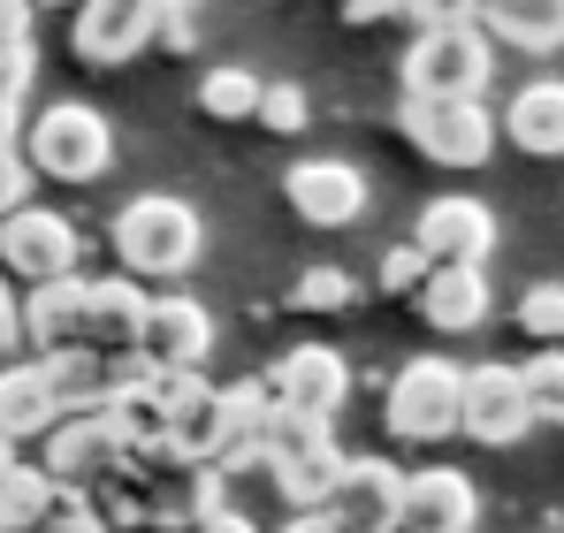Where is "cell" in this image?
Returning a JSON list of instances; mask_svg holds the SVG:
<instances>
[{
    "label": "cell",
    "instance_id": "4fadbf2b",
    "mask_svg": "<svg viewBox=\"0 0 564 533\" xmlns=\"http://www.w3.org/2000/svg\"><path fill=\"white\" fill-rule=\"evenodd\" d=\"M214 351V320H206V305L198 297H176V290H161V297H145V320H138V366H206Z\"/></svg>",
    "mask_w": 564,
    "mask_h": 533
},
{
    "label": "cell",
    "instance_id": "8992f818",
    "mask_svg": "<svg viewBox=\"0 0 564 533\" xmlns=\"http://www.w3.org/2000/svg\"><path fill=\"white\" fill-rule=\"evenodd\" d=\"M397 130H404V145H412L420 161H435V168H480V161L496 153V115H488L480 99H404Z\"/></svg>",
    "mask_w": 564,
    "mask_h": 533
},
{
    "label": "cell",
    "instance_id": "f1b7e54d",
    "mask_svg": "<svg viewBox=\"0 0 564 533\" xmlns=\"http://www.w3.org/2000/svg\"><path fill=\"white\" fill-rule=\"evenodd\" d=\"M427 252H420V244H397V252H389V260H381V290H389V297H412V290H420V282H427Z\"/></svg>",
    "mask_w": 564,
    "mask_h": 533
},
{
    "label": "cell",
    "instance_id": "9c48e42d",
    "mask_svg": "<svg viewBox=\"0 0 564 533\" xmlns=\"http://www.w3.org/2000/svg\"><path fill=\"white\" fill-rule=\"evenodd\" d=\"M397 488H404V472L389 457H344V472L328 480V496L313 511L336 533H397Z\"/></svg>",
    "mask_w": 564,
    "mask_h": 533
},
{
    "label": "cell",
    "instance_id": "f35d334b",
    "mask_svg": "<svg viewBox=\"0 0 564 533\" xmlns=\"http://www.w3.org/2000/svg\"><path fill=\"white\" fill-rule=\"evenodd\" d=\"M138 8H145L153 23H169V15H191V0H138Z\"/></svg>",
    "mask_w": 564,
    "mask_h": 533
},
{
    "label": "cell",
    "instance_id": "b9f144b4",
    "mask_svg": "<svg viewBox=\"0 0 564 533\" xmlns=\"http://www.w3.org/2000/svg\"><path fill=\"white\" fill-rule=\"evenodd\" d=\"M31 8H69V0H31Z\"/></svg>",
    "mask_w": 564,
    "mask_h": 533
},
{
    "label": "cell",
    "instance_id": "e575fe53",
    "mask_svg": "<svg viewBox=\"0 0 564 533\" xmlns=\"http://www.w3.org/2000/svg\"><path fill=\"white\" fill-rule=\"evenodd\" d=\"M31 39V0H0V46Z\"/></svg>",
    "mask_w": 564,
    "mask_h": 533
},
{
    "label": "cell",
    "instance_id": "484cf974",
    "mask_svg": "<svg viewBox=\"0 0 564 533\" xmlns=\"http://www.w3.org/2000/svg\"><path fill=\"white\" fill-rule=\"evenodd\" d=\"M519 328L542 344V351H564V282H534L519 297Z\"/></svg>",
    "mask_w": 564,
    "mask_h": 533
},
{
    "label": "cell",
    "instance_id": "4316f807",
    "mask_svg": "<svg viewBox=\"0 0 564 533\" xmlns=\"http://www.w3.org/2000/svg\"><path fill=\"white\" fill-rule=\"evenodd\" d=\"M305 115H313L305 85H260V107H252V122H260V130H275V138H297V130H305Z\"/></svg>",
    "mask_w": 564,
    "mask_h": 533
},
{
    "label": "cell",
    "instance_id": "4dcf8cb0",
    "mask_svg": "<svg viewBox=\"0 0 564 533\" xmlns=\"http://www.w3.org/2000/svg\"><path fill=\"white\" fill-rule=\"evenodd\" d=\"M8 358H23V297H15V282L0 274V366Z\"/></svg>",
    "mask_w": 564,
    "mask_h": 533
},
{
    "label": "cell",
    "instance_id": "7402d4cb",
    "mask_svg": "<svg viewBox=\"0 0 564 533\" xmlns=\"http://www.w3.org/2000/svg\"><path fill=\"white\" fill-rule=\"evenodd\" d=\"M77 313H85V274H62V282H39L23 297V351H69L77 344Z\"/></svg>",
    "mask_w": 564,
    "mask_h": 533
},
{
    "label": "cell",
    "instance_id": "1f68e13d",
    "mask_svg": "<svg viewBox=\"0 0 564 533\" xmlns=\"http://www.w3.org/2000/svg\"><path fill=\"white\" fill-rule=\"evenodd\" d=\"M23 91H31V39L0 46V99H15V107H23Z\"/></svg>",
    "mask_w": 564,
    "mask_h": 533
},
{
    "label": "cell",
    "instance_id": "6da1fadb",
    "mask_svg": "<svg viewBox=\"0 0 564 533\" xmlns=\"http://www.w3.org/2000/svg\"><path fill=\"white\" fill-rule=\"evenodd\" d=\"M198 244H206L198 214L184 198H169V191H145V198H130L115 214V260H122L130 282H176V274H191Z\"/></svg>",
    "mask_w": 564,
    "mask_h": 533
},
{
    "label": "cell",
    "instance_id": "603a6c76",
    "mask_svg": "<svg viewBox=\"0 0 564 533\" xmlns=\"http://www.w3.org/2000/svg\"><path fill=\"white\" fill-rule=\"evenodd\" d=\"M54 503H62V488H54L39 465L15 457V465L0 472V533H39V519H46Z\"/></svg>",
    "mask_w": 564,
    "mask_h": 533
},
{
    "label": "cell",
    "instance_id": "44dd1931",
    "mask_svg": "<svg viewBox=\"0 0 564 533\" xmlns=\"http://www.w3.org/2000/svg\"><path fill=\"white\" fill-rule=\"evenodd\" d=\"M473 23L519 54H557L564 46V0H473Z\"/></svg>",
    "mask_w": 564,
    "mask_h": 533
},
{
    "label": "cell",
    "instance_id": "ac0fdd59",
    "mask_svg": "<svg viewBox=\"0 0 564 533\" xmlns=\"http://www.w3.org/2000/svg\"><path fill=\"white\" fill-rule=\"evenodd\" d=\"M54 420H62V404H54L46 366L39 358H8L0 366V443H39Z\"/></svg>",
    "mask_w": 564,
    "mask_h": 533
},
{
    "label": "cell",
    "instance_id": "60d3db41",
    "mask_svg": "<svg viewBox=\"0 0 564 533\" xmlns=\"http://www.w3.org/2000/svg\"><path fill=\"white\" fill-rule=\"evenodd\" d=\"M8 465H15V443H0V472H8Z\"/></svg>",
    "mask_w": 564,
    "mask_h": 533
},
{
    "label": "cell",
    "instance_id": "d6986e66",
    "mask_svg": "<svg viewBox=\"0 0 564 533\" xmlns=\"http://www.w3.org/2000/svg\"><path fill=\"white\" fill-rule=\"evenodd\" d=\"M39 366H46L62 412H99V404H115V389H122V373H130V358H99V351H85V344L46 351Z\"/></svg>",
    "mask_w": 564,
    "mask_h": 533
},
{
    "label": "cell",
    "instance_id": "7c38bea8",
    "mask_svg": "<svg viewBox=\"0 0 564 533\" xmlns=\"http://www.w3.org/2000/svg\"><path fill=\"white\" fill-rule=\"evenodd\" d=\"M412 244H420L435 266H480L488 252H496V214H488L480 198H466V191H443V198L420 206Z\"/></svg>",
    "mask_w": 564,
    "mask_h": 533
},
{
    "label": "cell",
    "instance_id": "d590c367",
    "mask_svg": "<svg viewBox=\"0 0 564 533\" xmlns=\"http://www.w3.org/2000/svg\"><path fill=\"white\" fill-rule=\"evenodd\" d=\"M191 533H260V526H252V519H237L229 503H214V511H206V519H198Z\"/></svg>",
    "mask_w": 564,
    "mask_h": 533
},
{
    "label": "cell",
    "instance_id": "f546056e",
    "mask_svg": "<svg viewBox=\"0 0 564 533\" xmlns=\"http://www.w3.org/2000/svg\"><path fill=\"white\" fill-rule=\"evenodd\" d=\"M39 533H107V519L93 511V496H62V503L39 519Z\"/></svg>",
    "mask_w": 564,
    "mask_h": 533
},
{
    "label": "cell",
    "instance_id": "277c9868",
    "mask_svg": "<svg viewBox=\"0 0 564 533\" xmlns=\"http://www.w3.org/2000/svg\"><path fill=\"white\" fill-rule=\"evenodd\" d=\"M39 472L62 488V496H93L99 480H115L130 465V427L99 404V412H62L46 435H39Z\"/></svg>",
    "mask_w": 564,
    "mask_h": 533
},
{
    "label": "cell",
    "instance_id": "cb8c5ba5",
    "mask_svg": "<svg viewBox=\"0 0 564 533\" xmlns=\"http://www.w3.org/2000/svg\"><path fill=\"white\" fill-rule=\"evenodd\" d=\"M260 69H245V62H229V69H206L198 77V115L206 122H252V107H260Z\"/></svg>",
    "mask_w": 564,
    "mask_h": 533
},
{
    "label": "cell",
    "instance_id": "836d02e7",
    "mask_svg": "<svg viewBox=\"0 0 564 533\" xmlns=\"http://www.w3.org/2000/svg\"><path fill=\"white\" fill-rule=\"evenodd\" d=\"M397 15H412L420 31L427 23H473V0H397Z\"/></svg>",
    "mask_w": 564,
    "mask_h": 533
},
{
    "label": "cell",
    "instance_id": "2e32d148",
    "mask_svg": "<svg viewBox=\"0 0 564 533\" xmlns=\"http://www.w3.org/2000/svg\"><path fill=\"white\" fill-rule=\"evenodd\" d=\"M282 191H290V206H297L313 229H351V221L367 214V176H359L351 161H297V168L282 176Z\"/></svg>",
    "mask_w": 564,
    "mask_h": 533
},
{
    "label": "cell",
    "instance_id": "9a60e30c",
    "mask_svg": "<svg viewBox=\"0 0 564 533\" xmlns=\"http://www.w3.org/2000/svg\"><path fill=\"white\" fill-rule=\"evenodd\" d=\"M138 320H145V282H130V274L85 282V313H77V344H85V351L130 358L138 351Z\"/></svg>",
    "mask_w": 564,
    "mask_h": 533
},
{
    "label": "cell",
    "instance_id": "7bdbcfd3",
    "mask_svg": "<svg viewBox=\"0 0 564 533\" xmlns=\"http://www.w3.org/2000/svg\"><path fill=\"white\" fill-rule=\"evenodd\" d=\"M557 427H564V420H557Z\"/></svg>",
    "mask_w": 564,
    "mask_h": 533
},
{
    "label": "cell",
    "instance_id": "74e56055",
    "mask_svg": "<svg viewBox=\"0 0 564 533\" xmlns=\"http://www.w3.org/2000/svg\"><path fill=\"white\" fill-rule=\"evenodd\" d=\"M23 138V115H15V99H0V153Z\"/></svg>",
    "mask_w": 564,
    "mask_h": 533
},
{
    "label": "cell",
    "instance_id": "e0dca14e",
    "mask_svg": "<svg viewBox=\"0 0 564 533\" xmlns=\"http://www.w3.org/2000/svg\"><path fill=\"white\" fill-rule=\"evenodd\" d=\"M412 305H420V320L435 336H473L488 320V274L480 266H427V282L412 290Z\"/></svg>",
    "mask_w": 564,
    "mask_h": 533
},
{
    "label": "cell",
    "instance_id": "8d00e7d4",
    "mask_svg": "<svg viewBox=\"0 0 564 533\" xmlns=\"http://www.w3.org/2000/svg\"><path fill=\"white\" fill-rule=\"evenodd\" d=\"M344 8V23H381V15H397V0H336Z\"/></svg>",
    "mask_w": 564,
    "mask_h": 533
},
{
    "label": "cell",
    "instance_id": "5bb4252c",
    "mask_svg": "<svg viewBox=\"0 0 564 533\" xmlns=\"http://www.w3.org/2000/svg\"><path fill=\"white\" fill-rule=\"evenodd\" d=\"M473 519H480V496H473L466 472H451V465L404 472V488H397V533H473Z\"/></svg>",
    "mask_w": 564,
    "mask_h": 533
},
{
    "label": "cell",
    "instance_id": "ba28073f",
    "mask_svg": "<svg viewBox=\"0 0 564 533\" xmlns=\"http://www.w3.org/2000/svg\"><path fill=\"white\" fill-rule=\"evenodd\" d=\"M458 435L466 443H488V449H511V443L534 435L519 366H466V381H458Z\"/></svg>",
    "mask_w": 564,
    "mask_h": 533
},
{
    "label": "cell",
    "instance_id": "5b68a950",
    "mask_svg": "<svg viewBox=\"0 0 564 533\" xmlns=\"http://www.w3.org/2000/svg\"><path fill=\"white\" fill-rule=\"evenodd\" d=\"M458 381H466V366H451V358H412V366H397L389 404H381L389 443H404V449L451 443V435H458Z\"/></svg>",
    "mask_w": 564,
    "mask_h": 533
},
{
    "label": "cell",
    "instance_id": "3957f363",
    "mask_svg": "<svg viewBox=\"0 0 564 533\" xmlns=\"http://www.w3.org/2000/svg\"><path fill=\"white\" fill-rule=\"evenodd\" d=\"M397 69H404V99H480L496 54L480 23H427Z\"/></svg>",
    "mask_w": 564,
    "mask_h": 533
},
{
    "label": "cell",
    "instance_id": "30bf717a",
    "mask_svg": "<svg viewBox=\"0 0 564 533\" xmlns=\"http://www.w3.org/2000/svg\"><path fill=\"white\" fill-rule=\"evenodd\" d=\"M268 404L275 412H305V420H336V404L351 396V366L344 351H328V344H297V351H282L268 366Z\"/></svg>",
    "mask_w": 564,
    "mask_h": 533
},
{
    "label": "cell",
    "instance_id": "8fae6325",
    "mask_svg": "<svg viewBox=\"0 0 564 533\" xmlns=\"http://www.w3.org/2000/svg\"><path fill=\"white\" fill-rule=\"evenodd\" d=\"M153 46V15L138 0H69V54L85 69H122Z\"/></svg>",
    "mask_w": 564,
    "mask_h": 533
},
{
    "label": "cell",
    "instance_id": "d4e9b609",
    "mask_svg": "<svg viewBox=\"0 0 564 533\" xmlns=\"http://www.w3.org/2000/svg\"><path fill=\"white\" fill-rule=\"evenodd\" d=\"M519 389H527L534 420H564V351H534L519 366Z\"/></svg>",
    "mask_w": 564,
    "mask_h": 533
},
{
    "label": "cell",
    "instance_id": "ffe728a7",
    "mask_svg": "<svg viewBox=\"0 0 564 533\" xmlns=\"http://www.w3.org/2000/svg\"><path fill=\"white\" fill-rule=\"evenodd\" d=\"M496 130H503L519 153H534V161H557V153H564V85H557V77H534V85H519Z\"/></svg>",
    "mask_w": 564,
    "mask_h": 533
},
{
    "label": "cell",
    "instance_id": "7a4b0ae2",
    "mask_svg": "<svg viewBox=\"0 0 564 533\" xmlns=\"http://www.w3.org/2000/svg\"><path fill=\"white\" fill-rule=\"evenodd\" d=\"M23 168L31 176H54V183H93L115 168V130L107 115L85 107V99H54L23 122Z\"/></svg>",
    "mask_w": 564,
    "mask_h": 533
},
{
    "label": "cell",
    "instance_id": "52a82bcc",
    "mask_svg": "<svg viewBox=\"0 0 564 533\" xmlns=\"http://www.w3.org/2000/svg\"><path fill=\"white\" fill-rule=\"evenodd\" d=\"M77 221L69 214H54V206H15L8 221H0V274L8 282H62V274H77Z\"/></svg>",
    "mask_w": 564,
    "mask_h": 533
},
{
    "label": "cell",
    "instance_id": "83f0119b",
    "mask_svg": "<svg viewBox=\"0 0 564 533\" xmlns=\"http://www.w3.org/2000/svg\"><path fill=\"white\" fill-rule=\"evenodd\" d=\"M290 297H297L305 313H344V305L359 297V282H351V274H336V266H305Z\"/></svg>",
    "mask_w": 564,
    "mask_h": 533
},
{
    "label": "cell",
    "instance_id": "d6a6232c",
    "mask_svg": "<svg viewBox=\"0 0 564 533\" xmlns=\"http://www.w3.org/2000/svg\"><path fill=\"white\" fill-rule=\"evenodd\" d=\"M15 206H31V168H23V153L8 145V153H0V221H8Z\"/></svg>",
    "mask_w": 564,
    "mask_h": 533
},
{
    "label": "cell",
    "instance_id": "ab89813d",
    "mask_svg": "<svg viewBox=\"0 0 564 533\" xmlns=\"http://www.w3.org/2000/svg\"><path fill=\"white\" fill-rule=\"evenodd\" d=\"M282 533H336V526H328L321 511H297V519H290V526H282Z\"/></svg>",
    "mask_w": 564,
    "mask_h": 533
}]
</instances>
